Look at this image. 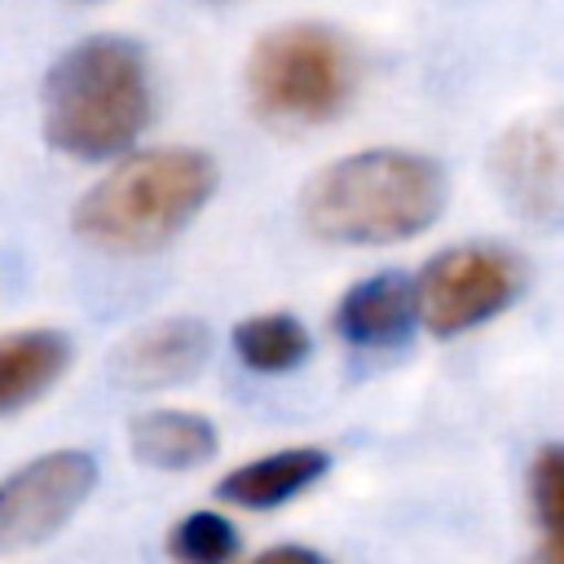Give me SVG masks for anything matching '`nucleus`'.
Instances as JSON below:
<instances>
[{
	"label": "nucleus",
	"mask_w": 564,
	"mask_h": 564,
	"mask_svg": "<svg viewBox=\"0 0 564 564\" xmlns=\"http://www.w3.org/2000/svg\"><path fill=\"white\" fill-rule=\"evenodd\" d=\"M524 291V264L507 247L471 242L432 256L414 282V313L432 335H458Z\"/></svg>",
	"instance_id": "nucleus-5"
},
{
	"label": "nucleus",
	"mask_w": 564,
	"mask_h": 564,
	"mask_svg": "<svg viewBox=\"0 0 564 564\" xmlns=\"http://www.w3.org/2000/svg\"><path fill=\"white\" fill-rule=\"evenodd\" d=\"M445 207V172L410 150H361L322 167L300 198L308 234L379 247L423 234Z\"/></svg>",
	"instance_id": "nucleus-1"
},
{
	"label": "nucleus",
	"mask_w": 564,
	"mask_h": 564,
	"mask_svg": "<svg viewBox=\"0 0 564 564\" xmlns=\"http://www.w3.org/2000/svg\"><path fill=\"white\" fill-rule=\"evenodd\" d=\"M529 498L542 520V542H564L560 538V524H564V449L560 445L538 449L529 467Z\"/></svg>",
	"instance_id": "nucleus-15"
},
{
	"label": "nucleus",
	"mask_w": 564,
	"mask_h": 564,
	"mask_svg": "<svg viewBox=\"0 0 564 564\" xmlns=\"http://www.w3.org/2000/svg\"><path fill=\"white\" fill-rule=\"evenodd\" d=\"M234 348L251 370L278 375L308 357V330L286 313H264L234 330Z\"/></svg>",
	"instance_id": "nucleus-13"
},
{
	"label": "nucleus",
	"mask_w": 564,
	"mask_h": 564,
	"mask_svg": "<svg viewBox=\"0 0 564 564\" xmlns=\"http://www.w3.org/2000/svg\"><path fill=\"white\" fill-rule=\"evenodd\" d=\"M216 163L203 150H145L123 159L75 207V234L106 251H159L212 198Z\"/></svg>",
	"instance_id": "nucleus-3"
},
{
	"label": "nucleus",
	"mask_w": 564,
	"mask_h": 564,
	"mask_svg": "<svg viewBox=\"0 0 564 564\" xmlns=\"http://www.w3.org/2000/svg\"><path fill=\"white\" fill-rule=\"evenodd\" d=\"M322 471H326L322 449H282V454L256 458L247 467H234L216 494L238 507H278L286 498H295L304 485H313Z\"/></svg>",
	"instance_id": "nucleus-12"
},
{
	"label": "nucleus",
	"mask_w": 564,
	"mask_h": 564,
	"mask_svg": "<svg viewBox=\"0 0 564 564\" xmlns=\"http://www.w3.org/2000/svg\"><path fill=\"white\" fill-rule=\"evenodd\" d=\"M238 546V529L216 511H194L167 533V551L176 564H229Z\"/></svg>",
	"instance_id": "nucleus-14"
},
{
	"label": "nucleus",
	"mask_w": 564,
	"mask_h": 564,
	"mask_svg": "<svg viewBox=\"0 0 564 564\" xmlns=\"http://www.w3.org/2000/svg\"><path fill=\"white\" fill-rule=\"evenodd\" d=\"M414 282L405 273H375L361 286H352L335 308V330L348 344L361 348H388L401 344L414 330Z\"/></svg>",
	"instance_id": "nucleus-9"
},
{
	"label": "nucleus",
	"mask_w": 564,
	"mask_h": 564,
	"mask_svg": "<svg viewBox=\"0 0 564 564\" xmlns=\"http://www.w3.org/2000/svg\"><path fill=\"white\" fill-rule=\"evenodd\" d=\"M150 119L145 53L128 35H88L44 75V137L75 159H110Z\"/></svg>",
	"instance_id": "nucleus-2"
},
{
	"label": "nucleus",
	"mask_w": 564,
	"mask_h": 564,
	"mask_svg": "<svg viewBox=\"0 0 564 564\" xmlns=\"http://www.w3.org/2000/svg\"><path fill=\"white\" fill-rule=\"evenodd\" d=\"M132 454L150 467L176 471V467H198L203 458L216 454V427L203 414L189 410H150L132 419Z\"/></svg>",
	"instance_id": "nucleus-11"
},
{
	"label": "nucleus",
	"mask_w": 564,
	"mask_h": 564,
	"mask_svg": "<svg viewBox=\"0 0 564 564\" xmlns=\"http://www.w3.org/2000/svg\"><path fill=\"white\" fill-rule=\"evenodd\" d=\"M207 352L212 330L198 317H163L115 352V379L123 388H172L194 379Z\"/></svg>",
	"instance_id": "nucleus-7"
},
{
	"label": "nucleus",
	"mask_w": 564,
	"mask_h": 564,
	"mask_svg": "<svg viewBox=\"0 0 564 564\" xmlns=\"http://www.w3.org/2000/svg\"><path fill=\"white\" fill-rule=\"evenodd\" d=\"M256 564H326V560L317 551H304V546H273Z\"/></svg>",
	"instance_id": "nucleus-16"
},
{
	"label": "nucleus",
	"mask_w": 564,
	"mask_h": 564,
	"mask_svg": "<svg viewBox=\"0 0 564 564\" xmlns=\"http://www.w3.org/2000/svg\"><path fill=\"white\" fill-rule=\"evenodd\" d=\"M70 366V339L57 330L0 335V414L48 392Z\"/></svg>",
	"instance_id": "nucleus-10"
},
{
	"label": "nucleus",
	"mask_w": 564,
	"mask_h": 564,
	"mask_svg": "<svg viewBox=\"0 0 564 564\" xmlns=\"http://www.w3.org/2000/svg\"><path fill=\"white\" fill-rule=\"evenodd\" d=\"M494 172L507 189V198L524 216L551 220L560 212V132L551 119L520 123L498 141Z\"/></svg>",
	"instance_id": "nucleus-8"
},
{
	"label": "nucleus",
	"mask_w": 564,
	"mask_h": 564,
	"mask_svg": "<svg viewBox=\"0 0 564 564\" xmlns=\"http://www.w3.org/2000/svg\"><path fill=\"white\" fill-rule=\"evenodd\" d=\"M97 463L84 449H57L0 480V551L53 538L93 494Z\"/></svg>",
	"instance_id": "nucleus-6"
},
{
	"label": "nucleus",
	"mask_w": 564,
	"mask_h": 564,
	"mask_svg": "<svg viewBox=\"0 0 564 564\" xmlns=\"http://www.w3.org/2000/svg\"><path fill=\"white\" fill-rule=\"evenodd\" d=\"M357 93L348 40L322 22H291L256 40L247 57V97L269 123H326Z\"/></svg>",
	"instance_id": "nucleus-4"
}]
</instances>
